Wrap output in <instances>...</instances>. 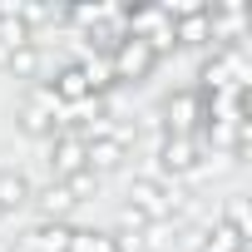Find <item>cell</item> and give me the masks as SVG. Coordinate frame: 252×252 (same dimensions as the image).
Returning a JSON list of instances; mask_svg holds the SVG:
<instances>
[{
	"label": "cell",
	"instance_id": "6da1fadb",
	"mask_svg": "<svg viewBox=\"0 0 252 252\" xmlns=\"http://www.w3.org/2000/svg\"><path fill=\"white\" fill-rule=\"evenodd\" d=\"M60 114H64V104L50 94V84H30L25 89V99H20V134H30V139H55L60 134Z\"/></svg>",
	"mask_w": 252,
	"mask_h": 252
},
{
	"label": "cell",
	"instance_id": "7a4b0ae2",
	"mask_svg": "<svg viewBox=\"0 0 252 252\" xmlns=\"http://www.w3.org/2000/svg\"><path fill=\"white\" fill-rule=\"evenodd\" d=\"M84 139L74 129H60L55 139H45V168H50V183H64L74 173H84Z\"/></svg>",
	"mask_w": 252,
	"mask_h": 252
},
{
	"label": "cell",
	"instance_id": "3957f363",
	"mask_svg": "<svg viewBox=\"0 0 252 252\" xmlns=\"http://www.w3.org/2000/svg\"><path fill=\"white\" fill-rule=\"evenodd\" d=\"M109 64H114V84H139V79H149L154 74V50L144 45V40H134V35H124L114 50H109Z\"/></svg>",
	"mask_w": 252,
	"mask_h": 252
},
{
	"label": "cell",
	"instance_id": "277c9868",
	"mask_svg": "<svg viewBox=\"0 0 252 252\" xmlns=\"http://www.w3.org/2000/svg\"><path fill=\"white\" fill-rule=\"evenodd\" d=\"M129 149H134L129 129L104 134V139H89V149H84V168H89L94 178H109V173H119L124 163H129Z\"/></svg>",
	"mask_w": 252,
	"mask_h": 252
},
{
	"label": "cell",
	"instance_id": "5b68a950",
	"mask_svg": "<svg viewBox=\"0 0 252 252\" xmlns=\"http://www.w3.org/2000/svg\"><path fill=\"white\" fill-rule=\"evenodd\" d=\"M124 203L139 208V213H149L154 222H168V183H163L154 168L129 178V188H124Z\"/></svg>",
	"mask_w": 252,
	"mask_h": 252
},
{
	"label": "cell",
	"instance_id": "8992f818",
	"mask_svg": "<svg viewBox=\"0 0 252 252\" xmlns=\"http://www.w3.org/2000/svg\"><path fill=\"white\" fill-rule=\"evenodd\" d=\"M45 64H50V55H45L40 40H30V45H20V50H10L5 60H0V69H5L10 79H20L25 89L30 84H45Z\"/></svg>",
	"mask_w": 252,
	"mask_h": 252
},
{
	"label": "cell",
	"instance_id": "52a82bcc",
	"mask_svg": "<svg viewBox=\"0 0 252 252\" xmlns=\"http://www.w3.org/2000/svg\"><path fill=\"white\" fill-rule=\"evenodd\" d=\"M30 208L40 213V222H69V213H74L79 203L69 198V188H64V183H40V188H35V198H30Z\"/></svg>",
	"mask_w": 252,
	"mask_h": 252
},
{
	"label": "cell",
	"instance_id": "ba28073f",
	"mask_svg": "<svg viewBox=\"0 0 252 252\" xmlns=\"http://www.w3.org/2000/svg\"><path fill=\"white\" fill-rule=\"evenodd\" d=\"M30 198H35V178L25 173V168H0V213H20V208H30Z\"/></svg>",
	"mask_w": 252,
	"mask_h": 252
},
{
	"label": "cell",
	"instance_id": "9c48e42d",
	"mask_svg": "<svg viewBox=\"0 0 252 252\" xmlns=\"http://www.w3.org/2000/svg\"><path fill=\"white\" fill-rule=\"evenodd\" d=\"M69 227L74 222H35L20 237V247L25 252H69Z\"/></svg>",
	"mask_w": 252,
	"mask_h": 252
},
{
	"label": "cell",
	"instance_id": "30bf717a",
	"mask_svg": "<svg viewBox=\"0 0 252 252\" xmlns=\"http://www.w3.org/2000/svg\"><path fill=\"white\" fill-rule=\"evenodd\" d=\"M69 252H119V237L104 227H69Z\"/></svg>",
	"mask_w": 252,
	"mask_h": 252
},
{
	"label": "cell",
	"instance_id": "8fae6325",
	"mask_svg": "<svg viewBox=\"0 0 252 252\" xmlns=\"http://www.w3.org/2000/svg\"><path fill=\"white\" fill-rule=\"evenodd\" d=\"M99 183H104V178H94L89 168H84V173H74V178H64V188H69V198H74V203L94 198V193H99Z\"/></svg>",
	"mask_w": 252,
	"mask_h": 252
},
{
	"label": "cell",
	"instance_id": "7c38bea8",
	"mask_svg": "<svg viewBox=\"0 0 252 252\" xmlns=\"http://www.w3.org/2000/svg\"><path fill=\"white\" fill-rule=\"evenodd\" d=\"M0 252H10V242H5V237H0Z\"/></svg>",
	"mask_w": 252,
	"mask_h": 252
},
{
	"label": "cell",
	"instance_id": "4fadbf2b",
	"mask_svg": "<svg viewBox=\"0 0 252 252\" xmlns=\"http://www.w3.org/2000/svg\"><path fill=\"white\" fill-rule=\"evenodd\" d=\"M237 252H247V242H242V247H237Z\"/></svg>",
	"mask_w": 252,
	"mask_h": 252
},
{
	"label": "cell",
	"instance_id": "5bb4252c",
	"mask_svg": "<svg viewBox=\"0 0 252 252\" xmlns=\"http://www.w3.org/2000/svg\"><path fill=\"white\" fill-rule=\"evenodd\" d=\"M0 222H5V213H0Z\"/></svg>",
	"mask_w": 252,
	"mask_h": 252
}]
</instances>
